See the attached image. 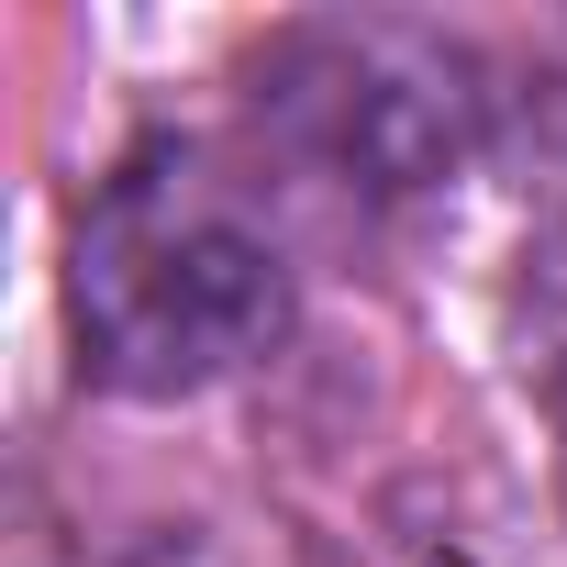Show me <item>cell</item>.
Here are the masks:
<instances>
[{
  "mask_svg": "<svg viewBox=\"0 0 567 567\" xmlns=\"http://www.w3.org/2000/svg\"><path fill=\"white\" fill-rule=\"evenodd\" d=\"M68 312L101 390L178 401L290 334V267L223 178H200L189 156H134L79 212Z\"/></svg>",
  "mask_w": 567,
  "mask_h": 567,
  "instance_id": "6da1fadb",
  "label": "cell"
},
{
  "mask_svg": "<svg viewBox=\"0 0 567 567\" xmlns=\"http://www.w3.org/2000/svg\"><path fill=\"white\" fill-rule=\"evenodd\" d=\"M256 112L323 178H346L368 200H423V189H445L478 156L489 90H478V68L445 34L379 23V12H334V23H290L256 56Z\"/></svg>",
  "mask_w": 567,
  "mask_h": 567,
  "instance_id": "7a4b0ae2",
  "label": "cell"
},
{
  "mask_svg": "<svg viewBox=\"0 0 567 567\" xmlns=\"http://www.w3.org/2000/svg\"><path fill=\"white\" fill-rule=\"evenodd\" d=\"M512 368H523V390L556 434V478H567V234L534 245L523 290H512Z\"/></svg>",
  "mask_w": 567,
  "mask_h": 567,
  "instance_id": "3957f363",
  "label": "cell"
}]
</instances>
